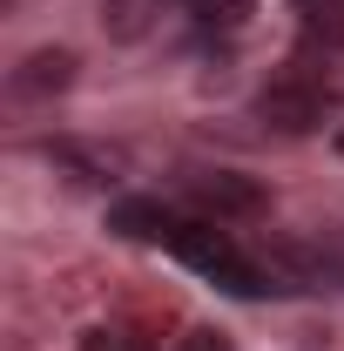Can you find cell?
<instances>
[{"mask_svg": "<svg viewBox=\"0 0 344 351\" xmlns=\"http://www.w3.org/2000/svg\"><path fill=\"white\" fill-rule=\"evenodd\" d=\"M175 351H236V345H230L216 324H196V331H182V338H175Z\"/></svg>", "mask_w": 344, "mask_h": 351, "instance_id": "obj_10", "label": "cell"}, {"mask_svg": "<svg viewBox=\"0 0 344 351\" xmlns=\"http://www.w3.org/2000/svg\"><path fill=\"white\" fill-rule=\"evenodd\" d=\"M82 351H149V338L135 324H95V331H82Z\"/></svg>", "mask_w": 344, "mask_h": 351, "instance_id": "obj_7", "label": "cell"}, {"mask_svg": "<svg viewBox=\"0 0 344 351\" xmlns=\"http://www.w3.org/2000/svg\"><path fill=\"white\" fill-rule=\"evenodd\" d=\"M196 14H203L210 27H243V21L257 14V0H196Z\"/></svg>", "mask_w": 344, "mask_h": 351, "instance_id": "obj_8", "label": "cell"}, {"mask_svg": "<svg viewBox=\"0 0 344 351\" xmlns=\"http://www.w3.org/2000/svg\"><path fill=\"white\" fill-rule=\"evenodd\" d=\"M169 250L189 263L196 277H210V284L236 291V298H263V291H270V277H263L257 263L223 237V223H210V217H182V223H175V237H169Z\"/></svg>", "mask_w": 344, "mask_h": 351, "instance_id": "obj_1", "label": "cell"}, {"mask_svg": "<svg viewBox=\"0 0 344 351\" xmlns=\"http://www.w3.org/2000/svg\"><path fill=\"white\" fill-rule=\"evenodd\" d=\"M257 115L277 135H310V129H324V115H331V88L304 82V75H284V82H270L257 95Z\"/></svg>", "mask_w": 344, "mask_h": 351, "instance_id": "obj_2", "label": "cell"}, {"mask_svg": "<svg viewBox=\"0 0 344 351\" xmlns=\"http://www.w3.org/2000/svg\"><path fill=\"white\" fill-rule=\"evenodd\" d=\"M175 210L169 203H156V196H122L115 210H108V230L115 237H129V243H162L169 250V237H175Z\"/></svg>", "mask_w": 344, "mask_h": 351, "instance_id": "obj_4", "label": "cell"}, {"mask_svg": "<svg viewBox=\"0 0 344 351\" xmlns=\"http://www.w3.org/2000/svg\"><path fill=\"white\" fill-rule=\"evenodd\" d=\"M189 7H196V0H189Z\"/></svg>", "mask_w": 344, "mask_h": 351, "instance_id": "obj_12", "label": "cell"}, {"mask_svg": "<svg viewBox=\"0 0 344 351\" xmlns=\"http://www.w3.org/2000/svg\"><path fill=\"white\" fill-rule=\"evenodd\" d=\"M189 203H196L210 223H223V217H257V210H263V189L250 182V176L210 169V176H189Z\"/></svg>", "mask_w": 344, "mask_h": 351, "instance_id": "obj_3", "label": "cell"}, {"mask_svg": "<svg viewBox=\"0 0 344 351\" xmlns=\"http://www.w3.org/2000/svg\"><path fill=\"white\" fill-rule=\"evenodd\" d=\"M291 14L304 21V34L317 47L344 54V0H291Z\"/></svg>", "mask_w": 344, "mask_h": 351, "instance_id": "obj_6", "label": "cell"}, {"mask_svg": "<svg viewBox=\"0 0 344 351\" xmlns=\"http://www.w3.org/2000/svg\"><path fill=\"white\" fill-rule=\"evenodd\" d=\"M142 14H149V0H101V21L115 34H142Z\"/></svg>", "mask_w": 344, "mask_h": 351, "instance_id": "obj_9", "label": "cell"}, {"mask_svg": "<svg viewBox=\"0 0 344 351\" xmlns=\"http://www.w3.org/2000/svg\"><path fill=\"white\" fill-rule=\"evenodd\" d=\"M338 156H344V122H338Z\"/></svg>", "mask_w": 344, "mask_h": 351, "instance_id": "obj_11", "label": "cell"}, {"mask_svg": "<svg viewBox=\"0 0 344 351\" xmlns=\"http://www.w3.org/2000/svg\"><path fill=\"white\" fill-rule=\"evenodd\" d=\"M75 68H82V61H75L68 47H34V54L14 68V95H21V101H47V95H61V88L75 82Z\"/></svg>", "mask_w": 344, "mask_h": 351, "instance_id": "obj_5", "label": "cell"}]
</instances>
